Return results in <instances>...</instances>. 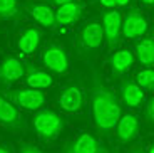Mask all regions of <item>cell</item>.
Segmentation results:
<instances>
[{
  "instance_id": "obj_1",
  "label": "cell",
  "mask_w": 154,
  "mask_h": 153,
  "mask_svg": "<svg viewBox=\"0 0 154 153\" xmlns=\"http://www.w3.org/2000/svg\"><path fill=\"white\" fill-rule=\"evenodd\" d=\"M91 106H92V119L97 130L111 131L121 119V104L117 96L102 83L99 73L94 69L92 88H91Z\"/></svg>"
},
{
  "instance_id": "obj_2",
  "label": "cell",
  "mask_w": 154,
  "mask_h": 153,
  "mask_svg": "<svg viewBox=\"0 0 154 153\" xmlns=\"http://www.w3.org/2000/svg\"><path fill=\"white\" fill-rule=\"evenodd\" d=\"M35 133L44 142H52L64 130V119L52 109H38L32 118Z\"/></svg>"
},
{
  "instance_id": "obj_3",
  "label": "cell",
  "mask_w": 154,
  "mask_h": 153,
  "mask_svg": "<svg viewBox=\"0 0 154 153\" xmlns=\"http://www.w3.org/2000/svg\"><path fill=\"white\" fill-rule=\"evenodd\" d=\"M5 99L12 104L27 111H38L45 103V96L38 89H14V91H4Z\"/></svg>"
},
{
  "instance_id": "obj_4",
  "label": "cell",
  "mask_w": 154,
  "mask_h": 153,
  "mask_svg": "<svg viewBox=\"0 0 154 153\" xmlns=\"http://www.w3.org/2000/svg\"><path fill=\"white\" fill-rule=\"evenodd\" d=\"M102 31L107 47L112 49L119 44V37L122 34V14L119 10H107L102 14Z\"/></svg>"
},
{
  "instance_id": "obj_5",
  "label": "cell",
  "mask_w": 154,
  "mask_h": 153,
  "mask_svg": "<svg viewBox=\"0 0 154 153\" xmlns=\"http://www.w3.org/2000/svg\"><path fill=\"white\" fill-rule=\"evenodd\" d=\"M42 62L47 69H50L52 73L57 74H66L69 71V59H67V54L64 52L60 46H55V44H50L44 49L42 52Z\"/></svg>"
},
{
  "instance_id": "obj_6",
  "label": "cell",
  "mask_w": 154,
  "mask_h": 153,
  "mask_svg": "<svg viewBox=\"0 0 154 153\" xmlns=\"http://www.w3.org/2000/svg\"><path fill=\"white\" fill-rule=\"evenodd\" d=\"M146 31H147V20L137 8H131L122 17V35L124 37L137 39L146 34Z\"/></svg>"
},
{
  "instance_id": "obj_7",
  "label": "cell",
  "mask_w": 154,
  "mask_h": 153,
  "mask_svg": "<svg viewBox=\"0 0 154 153\" xmlns=\"http://www.w3.org/2000/svg\"><path fill=\"white\" fill-rule=\"evenodd\" d=\"M104 41V31L99 20H89L81 31V46L87 52H94Z\"/></svg>"
},
{
  "instance_id": "obj_8",
  "label": "cell",
  "mask_w": 154,
  "mask_h": 153,
  "mask_svg": "<svg viewBox=\"0 0 154 153\" xmlns=\"http://www.w3.org/2000/svg\"><path fill=\"white\" fill-rule=\"evenodd\" d=\"M23 76H25V66L17 57L8 56L0 62V83L2 84L10 86Z\"/></svg>"
},
{
  "instance_id": "obj_9",
  "label": "cell",
  "mask_w": 154,
  "mask_h": 153,
  "mask_svg": "<svg viewBox=\"0 0 154 153\" xmlns=\"http://www.w3.org/2000/svg\"><path fill=\"white\" fill-rule=\"evenodd\" d=\"M64 153H109V151L92 135L82 133L74 142H70V145L64 150Z\"/></svg>"
},
{
  "instance_id": "obj_10",
  "label": "cell",
  "mask_w": 154,
  "mask_h": 153,
  "mask_svg": "<svg viewBox=\"0 0 154 153\" xmlns=\"http://www.w3.org/2000/svg\"><path fill=\"white\" fill-rule=\"evenodd\" d=\"M139 133V119L131 113L121 116V119L116 125V136L121 143H129L132 142Z\"/></svg>"
},
{
  "instance_id": "obj_11",
  "label": "cell",
  "mask_w": 154,
  "mask_h": 153,
  "mask_svg": "<svg viewBox=\"0 0 154 153\" xmlns=\"http://www.w3.org/2000/svg\"><path fill=\"white\" fill-rule=\"evenodd\" d=\"M57 103L60 106V109L67 111V113H75L82 108V91L74 84L67 86L60 91Z\"/></svg>"
},
{
  "instance_id": "obj_12",
  "label": "cell",
  "mask_w": 154,
  "mask_h": 153,
  "mask_svg": "<svg viewBox=\"0 0 154 153\" xmlns=\"http://www.w3.org/2000/svg\"><path fill=\"white\" fill-rule=\"evenodd\" d=\"M27 12L30 14V17L35 20V22H38L40 25L44 27H49V29H52V27L57 25V20H55V12L52 10V8L49 7L47 4H40V2H30V4H27Z\"/></svg>"
},
{
  "instance_id": "obj_13",
  "label": "cell",
  "mask_w": 154,
  "mask_h": 153,
  "mask_svg": "<svg viewBox=\"0 0 154 153\" xmlns=\"http://www.w3.org/2000/svg\"><path fill=\"white\" fill-rule=\"evenodd\" d=\"M121 96L122 101L129 108H137L144 101V91L143 88L132 79H122L121 81Z\"/></svg>"
},
{
  "instance_id": "obj_14",
  "label": "cell",
  "mask_w": 154,
  "mask_h": 153,
  "mask_svg": "<svg viewBox=\"0 0 154 153\" xmlns=\"http://www.w3.org/2000/svg\"><path fill=\"white\" fill-rule=\"evenodd\" d=\"M0 125H4L7 128H12V130H20V128L25 126L23 116L20 115L19 108L7 99L0 106Z\"/></svg>"
},
{
  "instance_id": "obj_15",
  "label": "cell",
  "mask_w": 154,
  "mask_h": 153,
  "mask_svg": "<svg viewBox=\"0 0 154 153\" xmlns=\"http://www.w3.org/2000/svg\"><path fill=\"white\" fill-rule=\"evenodd\" d=\"M40 39H42V34L37 27H27L22 34L17 39V47L22 54L25 56H30V54L35 52V49L40 44Z\"/></svg>"
},
{
  "instance_id": "obj_16",
  "label": "cell",
  "mask_w": 154,
  "mask_h": 153,
  "mask_svg": "<svg viewBox=\"0 0 154 153\" xmlns=\"http://www.w3.org/2000/svg\"><path fill=\"white\" fill-rule=\"evenodd\" d=\"M25 81L27 84L30 86L32 89H45V88H50L54 79L49 73L42 71V69H37L35 66H27L25 69Z\"/></svg>"
},
{
  "instance_id": "obj_17",
  "label": "cell",
  "mask_w": 154,
  "mask_h": 153,
  "mask_svg": "<svg viewBox=\"0 0 154 153\" xmlns=\"http://www.w3.org/2000/svg\"><path fill=\"white\" fill-rule=\"evenodd\" d=\"M82 15V5L77 2H70V4L60 5L55 10V20L57 25H70V24L77 22Z\"/></svg>"
},
{
  "instance_id": "obj_18",
  "label": "cell",
  "mask_w": 154,
  "mask_h": 153,
  "mask_svg": "<svg viewBox=\"0 0 154 153\" xmlns=\"http://www.w3.org/2000/svg\"><path fill=\"white\" fill-rule=\"evenodd\" d=\"M132 64H134V54L129 49H121L111 56V71L116 76H121L129 71Z\"/></svg>"
},
{
  "instance_id": "obj_19",
  "label": "cell",
  "mask_w": 154,
  "mask_h": 153,
  "mask_svg": "<svg viewBox=\"0 0 154 153\" xmlns=\"http://www.w3.org/2000/svg\"><path fill=\"white\" fill-rule=\"evenodd\" d=\"M136 59L141 66L154 69V42L152 39H143L136 44Z\"/></svg>"
},
{
  "instance_id": "obj_20",
  "label": "cell",
  "mask_w": 154,
  "mask_h": 153,
  "mask_svg": "<svg viewBox=\"0 0 154 153\" xmlns=\"http://www.w3.org/2000/svg\"><path fill=\"white\" fill-rule=\"evenodd\" d=\"M19 15V0H0V19H14Z\"/></svg>"
},
{
  "instance_id": "obj_21",
  "label": "cell",
  "mask_w": 154,
  "mask_h": 153,
  "mask_svg": "<svg viewBox=\"0 0 154 153\" xmlns=\"http://www.w3.org/2000/svg\"><path fill=\"white\" fill-rule=\"evenodd\" d=\"M136 83L143 89H152L154 86V69L144 67L136 74Z\"/></svg>"
},
{
  "instance_id": "obj_22",
  "label": "cell",
  "mask_w": 154,
  "mask_h": 153,
  "mask_svg": "<svg viewBox=\"0 0 154 153\" xmlns=\"http://www.w3.org/2000/svg\"><path fill=\"white\" fill-rule=\"evenodd\" d=\"M131 2V0H97V4L100 7H106L109 10H116L117 7H124Z\"/></svg>"
},
{
  "instance_id": "obj_23",
  "label": "cell",
  "mask_w": 154,
  "mask_h": 153,
  "mask_svg": "<svg viewBox=\"0 0 154 153\" xmlns=\"http://www.w3.org/2000/svg\"><path fill=\"white\" fill-rule=\"evenodd\" d=\"M146 118H147V121L154 123V98L149 99L146 104Z\"/></svg>"
},
{
  "instance_id": "obj_24",
  "label": "cell",
  "mask_w": 154,
  "mask_h": 153,
  "mask_svg": "<svg viewBox=\"0 0 154 153\" xmlns=\"http://www.w3.org/2000/svg\"><path fill=\"white\" fill-rule=\"evenodd\" d=\"M19 153H44V151L40 148H37V146H34V145H23Z\"/></svg>"
},
{
  "instance_id": "obj_25",
  "label": "cell",
  "mask_w": 154,
  "mask_h": 153,
  "mask_svg": "<svg viewBox=\"0 0 154 153\" xmlns=\"http://www.w3.org/2000/svg\"><path fill=\"white\" fill-rule=\"evenodd\" d=\"M49 2H52V4H57L59 7H60V5H66V4H70V2H74V0H49Z\"/></svg>"
},
{
  "instance_id": "obj_26",
  "label": "cell",
  "mask_w": 154,
  "mask_h": 153,
  "mask_svg": "<svg viewBox=\"0 0 154 153\" xmlns=\"http://www.w3.org/2000/svg\"><path fill=\"white\" fill-rule=\"evenodd\" d=\"M147 153H154V143H151V145L147 146Z\"/></svg>"
},
{
  "instance_id": "obj_27",
  "label": "cell",
  "mask_w": 154,
  "mask_h": 153,
  "mask_svg": "<svg viewBox=\"0 0 154 153\" xmlns=\"http://www.w3.org/2000/svg\"><path fill=\"white\" fill-rule=\"evenodd\" d=\"M143 4H146V5H154V0H141Z\"/></svg>"
},
{
  "instance_id": "obj_28",
  "label": "cell",
  "mask_w": 154,
  "mask_h": 153,
  "mask_svg": "<svg viewBox=\"0 0 154 153\" xmlns=\"http://www.w3.org/2000/svg\"><path fill=\"white\" fill-rule=\"evenodd\" d=\"M0 153H10V150L5 148V146H0Z\"/></svg>"
},
{
  "instance_id": "obj_29",
  "label": "cell",
  "mask_w": 154,
  "mask_h": 153,
  "mask_svg": "<svg viewBox=\"0 0 154 153\" xmlns=\"http://www.w3.org/2000/svg\"><path fill=\"white\" fill-rule=\"evenodd\" d=\"M131 153H147V151H144V150H141V148H137V150H132Z\"/></svg>"
},
{
  "instance_id": "obj_30",
  "label": "cell",
  "mask_w": 154,
  "mask_h": 153,
  "mask_svg": "<svg viewBox=\"0 0 154 153\" xmlns=\"http://www.w3.org/2000/svg\"><path fill=\"white\" fill-rule=\"evenodd\" d=\"M4 103H5V96H2V94H0V106H2Z\"/></svg>"
},
{
  "instance_id": "obj_31",
  "label": "cell",
  "mask_w": 154,
  "mask_h": 153,
  "mask_svg": "<svg viewBox=\"0 0 154 153\" xmlns=\"http://www.w3.org/2000/svg\"><path fill=\"white\" fill-rule=\"evenodd\" d=\"M151 91H152V93H154V86H152V89H151Z\"/></svg>"
},
{
  "instance_id": "obj_32",
  "label": "cell",
  "mask_w": 154,
  "mask_h": 153,
  "mask_svg": "<svg viewBox=\"0 0 154 153\" xmlns=\"http://www.w3.org/2000/svg\"><path fill=\"white\" fill-rule=\"evenodd\" d=\"M151 39H152V42H154V35H152V37H151Z\"/></svg>"
}]
</instances>
